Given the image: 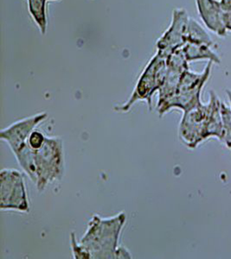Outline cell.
<instances>
[{
    "label": "cell",
    "instance_id": "cell-9",
    "mask_svg": "<svg viewBox=\"0 0 231 259\" xmlns=\"http://www.w3.org/2000/svg\"><path fill=\"white\" fill-rule=\"evenodd\" d=\"M211 112L208 119L207 128L205 133V139L216 137L221 140L223 132L222 115H221V102L213 92L211 93Z\"/></svg>",
    "mask_w": 231,
    "mask_h": 259
},
{
    "label": "cell",
    "instance_id": "cell-10",
    "mask_svg": "<svg viewBox=\"0 0 231 259\" xmlns=\"http://www.w3.org/2000/svg\"><path fill=\"white\" fill-rule=\"evenodd\" d=\"M47 1L48 0H28L29 12L43 35H45L47 30Z\"/></svg>",
    "mask_w": 231,
    "mask_h": 259
},
{
    "label": "cell",
    "instance_id": "cell-1",
    "mask_svg": "<svg viewBox=\"0 0 231 259\" xmlns=\"http://www.w3.org/2000/svg\"><path fill=\"white\" fill-rule=\"evenodd\" d=\"M125 223L124 212L105 219L94 215L79 243L90 258H115L119 238Z\"/></svg>",
    "mask_w": 231,
    "mask_h": 259
},
{
    "label": "cell",
    "instance_id": "cell-11",
    "mask_svg": "<svg viewBox=\"0 0 231 259\" xmlns=\"http://www.w3.org/2000/svg\"><path fill=\"white\" fill-rule=\"evenodd\" d=\"M221 115L223 124V132L221 141L231 150V107L221 103Z\"/></svg>",
    "mask_w": 231,
    "mask_h": 259
},
{
    "label": "cell",
    "instance_id": "cell-15",
    "mask_svg": "<svg viewBox=\"0 0 231 259\" xmlns=\"http://www.w3.org/2000/svg\"><path fill=\"white\" fill-rule=\"evenodd\" d=\"M227 94H228V97H229V100H230V106H231V92L227 91Z\"/></svg>",
    "mask_w": 231,
    "mask_h": 259
},
{
    "label": "cell",
    "instance_id": "cell-5",
    "mask_svg": "<svg viewBox=\"0 0 231 259\" xmlns=\"http://www.w3.org/2000/svg\"><path fill=\"white\" fill-rule=\"evenodd\" d=\"M0 209L30 212L24 177L17 169L3 168L0 172Z\"/></svg>",
    "mask_w": 231,
    "mask_h": 259
},
{
    "label": "cell",
    "instance_id": "cell-13",
    "mask_svg": "<svg viewBox=\"0 0 231 259\" xmlns=\"http://www.w3.org/2000/svg\"><path fill=\"white\" fill-rule=\"evenodd\" d=\"M71 248L73 251L74 258L77 259H90L89 254L87 253L86 250H84L80 243H77L74 233H71Z\"/></svg>",
    "mask_w": 231,
    "mask_h": 259
},
{
    "label": "cell",
    "instance_id": "cell-14",
    "mask_svg": "<svg viewBox=\"0 0 231 259\" xmlns=\"http://www.w3.org/2000/svg\"><path fill=\"white\" fill-rule=\"evenodd\" d=\"M115 258H132V256L126 248L118 247L116 250Z\"/></svg>",
    "mask_w": 231,
    "mask_h": 259
},
{
    "label": "cell",
    "instance_id": "cell-8",
    "mask_svg": "<svg viewBox=\"0 0 231 259\" xmlns=\"http://www.w3.org/2000/svg\"><path fill=\"white\" fill-rule=\"evenodd\" d=\"M186 27L185 13L181 10L175 11L169 30L158 41V54L166 59L174 50L179 49L187 40Z\"/></svg>",
    "mask_w": 231,
    "mask_h": 259
},
{
    "label": "cell",
    "instance_id": "cell-4",
    "mask_svg": "<svg viewBox=\"0 0 231 259\" xmlns=\"http://www.w3.org/2000/svg\"><path fill=\"white\" fill-rule=\"evenodd\" d=\"M167 73L166 59L163 56L156 54L149 62L145 70L139 77L134 93L127 103L122 106H116V112H128L138 100L147 101L149 106H151V97L155 92L159 91L161 85H163Z\"/></svg>",
    "mask_w": 231,
    "mask_h": 259
},
{
    "label": "cell",
    "instance_id": "cell-3",
    "mask_svg": "<svg viewBox=\"0 0 231 259\" xmlns=\"http://www.w3.org/2000/svg\"><path fill=\"white\" fill-rule=\"evenodd\" d=\"M211 65H208L203 74H195L190 72L189 69L184 71L181 76L178 89L174 96L167 102L158 107V112L160 116L169 112L173 108H178L186 112L192 110L197 106H200V95L205 81L210 74Z\"/></svg>",
    "mask_w": 231,
    "mask_h": 259
},
{
    "label": "cell",
    "instance_id": "cell-7",
    "mask_svg": "<svg viewBox=\"0 0 231 259\" xmlns=\"http://www.w3.org/2000/svg\"><path fill=\"white\" fill-rule=\"evenodd\" d=\"M48 118L47 112H39L36 114L22 118L9 126L1 130L0 139L9 145L12 152H15L19 148L26 144L33 131L41 122Z\"/></svg>",
    "mask_w": 231,
    "mask_h": 259
},
{
    "label": "cell",
    "instance_id": "cell-2",
    "mask_svg": "<svg viewBox=\"0 0 231 259\" xmlns=\"http://www.w3.org/2000/svg\"><path fill=\"white\" fill-rule=\"evenodd\" d=\"M36 188L44 191L48 185L62 180L64 174L63 143L58 137H47L45 144L35 150Z\"/></svg>",
    "mask_w": 231,
    "mask_h": 259
},
{
    "label": "cell",
    "instance_id": "cell-12",
    "mask_svg": "<svg viewBox=\"0 0 231 259\" xmlns=\"http://www.w3.org/2000/svg\"><path fill=\"white\" fill-rule=\"evenodd\" d=\"M46 136L42 133L39 131H33L31 134H30L29 139H28V145H30V148L33 150H38L45 144V139H46Z\"/></svg>",
    "mask_w": 231,
    "mask_h": 259
},
{
    "label": "cell",
    "instance_id": "cell-6",
    "mask_svg": "<svg viewBox=\"0 0 231 259\" xmlns=\"http://www.w3.org/2000/svg\"><path fill=\"white\" fill-rule=\"evenodd\" d=\"M211 104L202 103L190 111L184 112L179 125V139L190 149L198 147L199 144L206 140L205 133L208 119L211 112Z\"/></svg>",
    "mask_w": 231,
    "mask_h": 259
},
{
    "label": "cell",
    "instance_id": "cell-16",
    "mask_svg": "<svg viewBox=\"0 0 231 259\" xmlns=\"http://www.w3.org/2000/svg\"><path fill=\"white\" fill-rule=\"evenodd\" d=\"M48 1H49V0H48Z\"/></svg>",
    "mask_w": 231,
    "mask_h": 259
}]
</instances>
